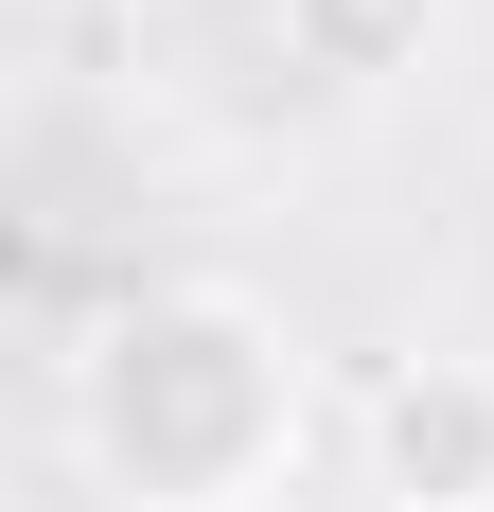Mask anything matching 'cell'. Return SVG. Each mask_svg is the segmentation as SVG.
Listing matches in <instances>:
<instances>
[{
    "label": "cell",
    "mask_w": 494,
    "mask_h": 512,
    "mask_svg": "<svg viewBox=\"0 0 494 512\" xmlns=\"http://www.w3.org/2000/svg\"><path fill=\"white\" fill-rule=\"evenodd\" d=\"M318 442L300 318L247 283H124L71 354V460L106 512H265Z\"/></svg>",
    "instance_id": "1"
},
{
    "label": "cell",
    "mask_w": 494,
    "mask_h": 512,
    "mask_svg": "<svg viewBox=\"0 0 494 512\" xmlns=\"http://www.w3.org/2000/svg\"><path fill=\"white\" fill-rule=\"evenodd\" d=\"M353 512H494V354H389L353 389Z\"/></svg>",
    "instance_id": "2"
},
{
    "label": "cell",
    "mask_w": 494,
    "mask_h": 512,
    "mask_svg": "<svg viewBox=\"0 0 494 512\" xmlns=\"http://www.w3.org/2000/svg\"><path fill=\"white\" fill-rule=\"evenodd\" d=\"M265 36H283L300 89L371 106V89H406V71L442 53V0H265Z\"/></svg>",
    "instance_id": "3"
}]
</instances>
